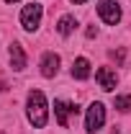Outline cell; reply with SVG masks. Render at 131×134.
Returning <instances> with one entry per match:
<instances>
[{"instance_id":"9","label":"cell","mask_w":131,"mask_h":134,"mask_svg":"<svg viewBox=\"0 0 131 134\" xmlns=\"http://www.w3.org/2000/svg\"><path fill=\"white\" fill-rule=\"evenodd\" d=\"M72 77L75 80H87L90 77V62L80 57V59H75V65H72Z\"/></svg>"},{"instance_id":"3","label":"cell","mask_w":131,"mask_h":134,"mask_svg":"<svg viewBox=\"0 0 131 134\" xmlns=\"http://www.w3.org/2000/svg\"><path fill=\"white\" fill-rule=\"evenodd\" d=\"M80 114V106L77 103H64V100H54V116H57V124L67 129V116H77Z\"/></svg>"},{"instance_id":"11","label":"cell","mask_w":131,"mask_h":134,"mask_svg":"<svg viewBox=\"0 0 131 134\" xmlns=\"http://www.w3.org/2000/svg\"><path fill=\"white\" fill-rule=\"evenodd\" d=\"M116 108L118 111H131V96H116Z\"/></svg>"},{"instance_id":"8","label":"cell","mask_w":131,"mask_h":134,"mask_svg":"<svg viewBox=\"0 0 131 134\" xmlns=\"http://www.w3.org/2000/svg\"><path fill=\"white\" fill-rule=\"evenodd\" d=\"M10 67L13 70H23L26 67V52H23V47L21 44H10Z\"/></svg>"},{"instance_id":"14","label":"cell","mask_w":131,"mask_h":134,"mask_svg":"<svg viewBox=\"0 0 131 134\" xmlns=\"http://www.w3.org/2000/svg\"><path fill=\"white\" fill-rule=\"evenodd\" d=\"M5 3H18V0H5Z\"/></svg>"},{"instance_id":"12","label":"cell","mask_w":131,"mask_h":134,"mask_svg":"<svg viewBox=\"0 0 131 134\" xmlns=\"http://www.w3.org/2000/svg\"><path fill=\"white\" fill-rule=\"evenodd\" d=\"M111 57H113L116 62H123V52L118 49V52H111Z\"/></svg>"},{"instance_id":"6","label":"cell","mask_w":131,"mask_h":134,"mask_svg":"<svg viewBox=\"0 0 131 134\" xmlns=\"http://www.w3.org/2000/svg\"><path fill=\"white\" fill-rule=\"evenodd\" d=\"M57 72H59V57L54 52H46L41 57V75L44 77H54Z\"/></svg>"},{"instance_id":"1","label":"cell","mask_w":131,"mask_h":134,"mask_svg":"<svg viewBox=\"0 0 131 134\" xmlns=\"http://www.w3.org/2000/svg\"><path fill=\"white\" fill-rule=\"evenodd\" d=\"M46 119H49V111H46V98L41 90H31L28 93V121H31L36 129L46 126Z\"/></svg>"},{"instance_id":"4","label":"cell","mask_w":131,"mask_h":134,"mask_svg":"<svg viewBox=\"0 0 131 134\" xmlns=\"http://www.w3.org/2000/svg\"><path fill=\"white\" fill-rule=\"evenodd\" d=\"M103 124H105V108H103V103H93L87 108V116H85V129L87 132H95Z\"/></svg>"},{"instance_id":"10","label":"cell","mask_w":131,"mask_h":134,"mask_svg":"<svg viewBox=\"0 0 131 134\" xmlns=\"http://www.w3.org/2000/svg\"><path fill=\"white\" fill-rule=\"evenodd\" d=\"M75 29H77V21H75V16H62V18H59V26H57V31L62 34V36H69Z\"/></svg>"},{"instance_id":"5","label":"cell","mask_w":131,"mask_h":134,"mask_svg":"<svg viewBox=\"0 0 131 134\" xmlns=\"http://www.w3.org/2000/svg\"><path fill=\"white\" fill-rule=\"evenodd\" d=\"M98 13H100V18H103L105 23H111V26H116V23L121 21V8H118L116 0H100L98 3Z\"/></svg>"},{"instance_id":"2","label":"cell","mask_w":131,"mask_h":134,"mask_svg":"<svg viewBox=\"0 0 131 134\" xmlns=\"http://www.w3.org/2000/svg\"><path fill=\"white\" fill-rule=\"evenodd\" d=\"M39 23H41V5H39V3L23 5V10H21V26H23L26 31H36Z\"/></svg>"},{"instance_id":"13","label":"cell","mask_w":131,"mask_h":134,"mask_svg":"<svg viewBox=\"0 0 131 134\" xmlns=\"http://www.w3.org/2000/svg\"><path fill=\"white\" fill-rule=\"evenodd\" d=\"M72 3H75V5H80V3H85V0H72Z\"/></svg>"},{"instance_id":"7","label":"cell","mask_w":131,"mask_h":134,"mask_svg":"<svg viewBox=\"0 0 131 134\" xmlns=\"http://www.w3.org/2000/svg\"><path fill=\"white\" fill-rule=\"evenodd\" d=\"M95 80H98V85L103 90H113L116 83H118V77H116V72L111 67H100L98 72H95Z\"/></svg>"}]
</instances>
